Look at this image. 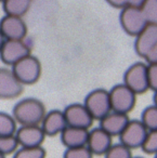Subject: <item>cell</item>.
Returning <instances> with one entry per match:
<instances>
[{
    "label": "cell",
    "instance_id": "obj_12",
    "mask_svg": "<svg viewBox=\"0 0 157 158\" xmlns=\"http://www.w3.org/2000/svg\"><path fill=\"white\" fill-rule=\"evenodd\" d=\"M15 139L19 147H38L41 146L46 139V134L42 131L40 125L21 126L16 129Z\"/></svg>",
    "mask_w": 157,
    "mask_h": 158
},
{
    "label": "cell",
    "instance_id": "obj_24",
    "mask_svg": "<svg viewBox=\"0 0 157 158\" xmlns=\"http://www.w3.org/2000/svg\"><path fill=\"white\" fill-rule=\"evenodd\" d=\"M19 148L15 135H0V153L3 155L13 154Z\"/></svg>",
    "mask_w": 157,
    "mask_h": 158
},
{
    "label": "cell",
    "instance_id": "obj_17",
    "mask_svg": "<svg viewBox=\"0 0 157 158\" xmlns=\"http://www.w3.org/2000/svg\"><path fill=\"white\" fill-rule=\"evenodd\" d=\"M61 142L66 148L87 146L89 130L76 127H67L61 132Z\"/></svg>",
    "mask_w": 157,
    "mask_h": 158
},
{
    "label": "cell",
    "instance_id": "obj_13",
    "mask_svg": "<svg viewBox=\"0 0 157 158\" xmlns=\"http://www.w3.org/2000/svg\"><path fill=\"white\" fill-rule=\"evenodd\" d=\"M112 139L113 138L107 132H105L101 127L94 128L92 130H89L87 147L93 154V156H104V154L113 145Z\"/></svg>",
    "mask_w": 157,
    "mask_h": 158
},
{
    "label": "cell",
    "instance_id": "obj_22",
    "mask_svg": "<svg viewBox=\"0 0 157 158\" xmlns=\"http://www.w3.org/2000/svg\"><path fill=\"white\" fill-rule=\"evenodd\" d=\"M141 10L147 24L157 25V0H145Z\"/></svg>",
    "mask_w": 157,
    "mask_h": 158
},
{
    "label": "cell",
    "instance_id": "obj_11",
    "mask_svg": "<svg viewBox=\"0 0 157 158\" xmlns=\"http://www.w3.org/2000/svg\"><path fill=\"white\" fill-rule=\"evenodd\" d=\"M0 31L6 39L21 40L27 36V25L23 18L6 14L0 20Z\"/></svg>",
    "mask_w": 157,
    "mask_h": 158
},
{
    "label": "cell",
    "instance_id": "obj_3",
    "mask_svg": "<svg viewBox=\"0 0 157 158\" xmlns=\"http://www.w3.org/2000/svg\"><path fill=\"white\" fill-rule=\"evenodd\" d=\"M135 94H143L150 90L147 64L137 62L130 65L124 74V82Z\"/></svg>",
    "mask_w": 157,
    "mask_h": 158
},
{
    "label": "cell",
    "instance_id": "obj_5",
    "mask_svg": "<svg viewBox=\"0 0 157 158\" xmlns=\"http://www.w3.org/2000/svg\"><path fill=\"white\" fill-rule=\"evenodd\" d=\"M83 105L94 120H101L103 117L112 112L109 92L102 88L92 90L87 94Z\"/></svg>",
    "mask_w": 157,
    "mask_h": 158
},
{
    "label": "cell",
    "instance_id": "obj_33",
    "mask_svg": "<svg viewBox=\"0 0 157 158\" xmlns=\"http://www.w3.org/2000/svg\"><path fill=\"white\" fill-rule=\"evenodd\" d=\"M0 158H6V155H3V154L0 153Z\"/></svg>",
    "mask_w": 157,
    "mask_h": 158
},
{
    "label": "cell",
    "instance_id": "obj_15",
    "mask_svg": "<svg viewBox=\"0 0 157 158\" xmlns=\"http://www.w3.org/2000/svg\"><path fill=\"white\" fill-rule=\"evenodd\" d=\"M40 127L46 136H55L61 134V132L67 127L63 110H52L47 112L40 123Z\"/></svg>",
    "mask_w": 157,
    "mask_h": 158
},
{
    "label": "cell",
    "instance_id": "obj_20",
    "mask_svg": "<svg viewBox=\"0 0 157 158\" xmlns=\"http://www.w3.org/2000/svg\"><path fill=\"white\" fill-rule=\"evenodd\" d=\"M18 123L13 116L6 112H0V135H14Z\"/></svg>",
    "mask_w": 157,
    "mask_h": 158
},
{
    "label": "cell",
    "instance_id": "obj_31",
    "mask_svg": "<svg viewBox=\"0 0 157 158\" xmlns=\"http://www.w3.org/2000/svg\"><path fill=\"white\" fill-rule=\"evenodd\" d=\"M5 41H6L5 36H3V35H2V33L0 31V49H1V47L3 46V44H5Z\"/></svg>",
    "mask_w": 157,
    "mask_h": 158
},
{
    "label": "cell",
    "instance_id": "obj_35",
    "mask_svg": "<svg viewBox=\"0 0 157 158\" xmlns=\"http://www.w3.org/2000/svg\"><path fill=\"white\" fill-rule=\"evenodd\" d=\"M154 158H157V153H156V154H155V155H154Z\"/></svg>",
    "mask_w": 157,
    "mask_h": 158
},
{
    "label": "cell",
    "instance_id": "obj_37",
    "mask_svg": "<svg viewBox=\"0 0 157 158\" xmlns=\"http://www.w3.org/2000/svg\"><path fill=\"white\" fill-rule=\"evenodd\" d=\"M0 3H1V1H0Z\"/></svg>",
    "mask_w": 157,
    "mask_h": 158
},
{
    "label": "cell",
    "instance_id": "obj_14",
    "mask_svg": "<svg viewBox=\"0 0 157 158\" xmlns=\"http://www.w3.org/2000/svg\"><path fill=\"white\" fill-rule=\"evenodd\" d=\"M134 40V51L142 59L157 44V25L147 24L137 36Z\"/></svg>",
    "mask_w": 157,
    "mask_h": 158
},
{
    "label": "cell",
    "instance_id": "obj_36",
    "mask_svg": "<svg viewBox=\"0 0 157 158\" xmlns=\"http://www.w3.org/2000/svg\"><path fill=\"white\" fill-rule=\"evenodd\" d=\"M0 1H1V2H2V1H3V0H0Z\"/></svg>",
    "mask_w": 157,
    "mask_h": 158
},
{
    "label": "cell",
    "instance_id": "obj_30",
    "mask_svg": "<svg viewBox=\"0 0 157 158\" xmlns=\"http://www.w3.org/2000/svg\"><path fill=\"white\" fill-rule=\"evenodd\" d=\"M145 0H127L128 2V6H131V7H137V8H141L142 5L144 3Z\"/></svg>",
    "mask_w": 157,
    "mask_h": 158
},
{
    "label": "cell",
    "instance_id": "obj_27",
    "mask_svg": "<svg viewBox=\"0 0 157 158\" xmlns=\"http://www.w3.org/2000/svg\"><path fill=\"white\" fill-rule=\"evenodd\" d=\"M147 73L150 90L157 92V64H147Z\"/></svg>",
    "mask_w": 157,
    "mask_h": 158
},
{
    "label": "cell",
    "instance_id": "obj_16",
    "mask_svg": "<svg viewBox=\"0 0 157 158\" xmlns=\"http://www.w3.org/2000/svg\"><path fill=\"white\" fill-rule=\"evenodd\" d=\"M129 117L126 114H120V113L111 112L105 117H103L100 121V126L105 132L109 134L112 138L114 136H119L122 130L126 128L127 123H129Z\"/></svg>",
    "mask_w": 157,
    "mask_h": 158
},
{
    "label": "cell",
    "instance_id": "obj_8",
    "mask_svg": "<svg viewBox=\"0 0 157 158\" xmlns=\"http://www.w3.org/2000/svg\"><path fill=\"white\" fill-rule=\"evenodd\" d=\"M147 132L148 130L144 127L141 120H137V119L131 120L130 119L118 138L121 144L132 151V149L141 148L147 135Z\"/></svg>",
    "mask_w": 157,
    "mask_h": 158
},
{
    "label": "cell",
    "instance_id": "obj_29",
    "mask_svg": "<svg viewBox=\"0 0 157 158\" xmlns=\"http://www.w3.org/2000/svg\"><path fill=\"white\" fill-rule=\"evenodd\" d=\"M105 1H106V3H108L111 7L116 8V9H120V10L128 6L127 0H105Z\"/></svg>",
    "mask_w": 157,
    "mask_h": 158
},
{
    "label": "cell",
    "instance_id": "obj_25",
    "mask_svg": "<svg viewBox=\"0 0 157 158\" xmlns=\"http://www.w3.org/2000/svg\"><path fill=\"white\" fill-rule=\"evenodd\" d=\"M141 149L147 155H155L157 153V129L147 132Z\"/></svg>",
    "mask_w": 157,
    "mask_h": 158
},
{
    "label": "cell",
    "instance_id": "obj_7",
    "mask_svg": "<svg viewBox=\"0 0 157 158\" xmlns=\"http://www.w3.org/2000/svg\"><path fill=\"white\" fill-rule=\"evenodd\" d=\"M29 54H32V48L25 39H6L3 46L0 49V60L9 66L14 65L16 62Z\"/></svg>",
    "mask_w": 157,
    "mask_h": 158
},
{
    "label": "cell",
    "instance_id": "obj_2",
    "mask_svg": "<svg viewBox=\"0 0 157 158\" xmlns=\"http://www.w3.org/2000/svg\"><path fill=\"white\" fill-rule=\"evenodd\" d=\"M11 69L24 87L36 84L40 79L42 73L41 63L33 54L27 55L16 62L11 66Z\"/></svg>",
    "mask_w": 157,
    "mask_h": 158
},
{
    "label": "cell",
    "instance_id": "obj_19",
    "mask_svg": "<svg viewBox=\"0 0 157 158\" xmlns=\"http://www.w3.org/2000/svg\"><path fill=\"white\" fill-rule=\"evenodd\" d=\"M141 123L144 125V127L148 130V131H152V130L157 129V105L152 104V105H148L147 107H145L143 110L141 114Z\"/></svg>",
    "mask_w": 157,
    "mask_h": 158
},
{
    "label": "cell",
    "instance_id": "obj_4",
    "mask_svg": "<svg viewBox=\"0 0 157 158\" xmlns=\"http://www.w3.org/2000/svg\"><path fill=\"white\" fill-rule=\"evenodd\" d=\"M108 92L112 112L128 115L134 108L137 103V94L125 84L116 85Z\"/></svg>",
    "mask_w": 157,
    "mask_h": 158
},
{
    "label": "cell",
    "instance_id": "obj_9",
    "mask_svg": "<svg viewBox=\"0 0 157 158\" xmlns=\"http://www.w3.org/2000/svg\"><path fill=\"white\" fill-rule=\"evenodd\" d=\"M64 117L67 126L76 128H83L88 129L92 127L93 125V117L90 115L83 103H73L70 104L63 110Z\"/></svg>",
    "mask_w": 157,
    "mask_h": 158
},
{
    "label": "cell",
    "instance_id": "obj_10",
    "mask_svg": "<svg viewBox=\"0 0 157 158\" xmlns=\"http://www.w3.org/2000/svg\"><path fill=\"white\" fill-rule=\"evenodd\" d=\"M24 86L15 77L12 69L0 68V99L12 100L20 97Z\"/></svg>",
    "mask_w": 157,
    "mask_h": 158
},
{
    "label": "cell",
    "instance_id": "obj_18",
    "mask_svg": "<svg viewBox=\"0 0 157 158\" xmlns=\"http://www.w3.org/2000/svg\"><path fill=\"white\" fill-rule=\"evenodd\" d=\"M1 3L6 14L23 18L31 9L33 0H3Z\"/></svg>",
    "mask_w": 157,
    "mask_h": 158
},
{
    "label": "cell",
    "instance_id": "obj_6",
    "mask_svg": "<svg viewBox=\"0 0 157 158\" xmlns=\"http://www.w3.org/2000/svg\"><path fill=\"white\" fill-rule=\"evenodd\" d=\"M119 23L122 31L131 37H135L147 25L141 8L127 7L122 8L119 14Z\"/></svg>",
    "mask_w": 157,
    "mask_h": 158
},
{
    "label": "cell",
    "instance_id": "obj_23",
    "mask_svg": "<svg viewBox=\"0 0 157 158\" xmlns=\"http://www.w3.org/2000/svg\"><path fill=\"white\" fill-rule=\"evenodd\" d=\"M132 151L121 143L113 144L104 154V158H132Z\"/></svg>",
    "mask_w": 157,
    "mask_h": 158
},
{
    "label": "cell",
    "instance_id": "obj_34",
    "mask_svg": "<svg viewBox=\"0 0 157 158\" xmlns=\"http://www.w3.org/2000/svg\"><path fill=\"white\" fill-rule=\"evenodd\" d=\"M132 158H144V157H140V156H135V157H132Z\"/></svg>",
    "mask_w": 157,
    "mask_h": 158
},
{
    "label": "cell",
    "instance_id": "obj_26",
    "mask_svg": "<svg viewBox=\"0 0 157 158\" xmlns=\"http://www.w3.org/2000/svg\"><path fill=\"white\" fill-rule=\"evenodd\" d=\"M63 158H93V154L87 146L73 147L65 149Z\"/></svg>",
    "mask_w": 157,
    "mask_h": 158
},
{
    "label": "cell",
    "instance_id": "obj_21",
    "mask_svg": "<svg viewBox=\"0 0 157 158\" xmlns=\"http://www.w3.org/2000/svg\"><path fill=\"white\" fill-rule=\"evenodd\" d=\"M13 158H46V151L42 146L19 147L13 153Z\"/></svg>",
    "mask_w": 157,
    "mask_h": 158
},
{
    "label": "cell",
    "instance_id": "obj_32",
    "mask_svg": "<svg viewBox=\"0 0 157 158\" xmlns=\"http://www.w3.org/2000/svg\"><path fill=\"white\" fill-rule=\"evenodd\" d=\"M153 102H154L153 104L157 105V92H154V98H153Z\"/></svg>",
    "mask_w": 157,
    "mask_h": 158
},
{
    "label": "cell",
    "instance_id": "obj_1",
    "mask_svg": "<svg viewBox=\"0 0 157 158\" xmlns=\"http://www.w3.org/2000/svg\"><path fill=\"white\" fill-rule=\"evenodd\" d=\"M47 113L46 106L36 98H25L19 101L12 110V116L21 126L40 125Z\"/></svg>",
    "mask_w": 157,
    "mask_h": 158
},
{
    "label": "cell",
    "instance_id": "obj_28",
    "mask_svg": "<svg viewBox=\"0 0 157 158\" xmlns=\"http://www.w3.org/2000/svg\"><path fill=\"white\" fill-rule=\"evenodd\" d=\"M144 60L147 62V64H157V44L145 55Z\"/></svg>",
    "mask_w": 157,
    "mask_h": 158
}]
</instances>
